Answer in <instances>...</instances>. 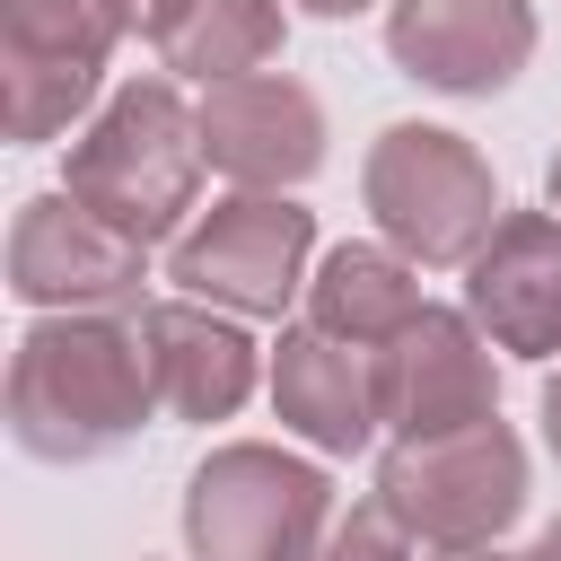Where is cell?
Here are the masks:
<instances>
[{
  "label": "cell",
  "mask_w": 561,
  "mask_h": 561,
  "mask_svg": "<svg viewBox=\"0 0 561 561\" xmlns=\"http://www.w3.org/2000/svg\"><path fill=\"white\" fill-rule=\"evenodd\" d=\"M298 9H307V18H333V26H342V18H359V9H386V0H298Z\"/></svg>",
  "instance_id": "obj_20"
},
{
  "label": "cell",
  "mask_w": 561,
  "mask_h": 561,
  "mask_svg": "<svg viewBox=\"0 0 561 561\" xmlns=\"http://www.w3.org/2000/svg\"><path fill=\"white\" fill-rule=\"evenodd\" d=\"M333 517V465L307 447L219 438L184 473V561H316Z\"/></svg>",
  "instance_id": "obj_3"
},
{
  "label": "cell",
  "mask_w": 561,
  "mask_h": 561,
  "mask_svg": "<svg viewBox=\"0 0 561 561\" xmlns=\"http://www.w3.org/2000/svg\"><path fill=\"white\" fill-rule=\"evenodd\" d=\"M543 202H552V210H561V149H552V158H543Z\"/></svg>",
  "instance_id": "obj_21"
},
{
  "label": "cell",
  "mask_w": 561,
  "mask_h": 561,
  "mask_svg": "<svg viewBox=\"0 0 561 561\" xmlns=\"http://www.w3.org/2000/svg\"><path fill=\"white\" fill-rule=\"evenodd\" d=\"M368 377H377V430L386 438H447V430H473V421L500 412L491 333L465 307H438V298L386 351H368Z\"/></svg>",
  "instance_id": "obj_9"
},
{
  "label": "cell",
  "mask_w": 561,
  "mask_h": 561,
  "mask_svg": "<svg viewBox=\"0 0 561 561\" xmlns=\"http://www.w3.org/2000/svg\"><path fill=\"white\" fill-rule=\"evenodd\" d=\"M517 561H552V552H543V543H526V552H517Z\"/></svg>",
  "instance_id": "obj_24"
},
{
  "label": "cell",
  "mask_w": 561,
  "mask_h": 561,
  "mask_svg": "<svg viewBox=\"0 0 561 561\" xmlns=\"http://www.w3.org/2000/svg\"><path fill=\"white\" fill-rule=\"evenodd\" d=\"M412 552H421V543L394 526V508H386L377 491H368V500H351V508L333 517V535L316 543V561H412Z\"/></svg>",
  "instance_id": "obj_17"
},
{
  "label": "cell",
  "mask_w": 561,
  "mask_h": 561,
  "mask_svg": "<svg viewBox=\"0 0 561 561\" xmlns=\"http://www.w3.org/2000/svg\"><path fill=\"white\" fill-rule=\"evenodd\" d=\"M359 202L377 237L421 272H465L508 219L491 158L447 123H386L359 158Z\"/></svg>",
  "instance_id": "obj_4"
},
{
  "label": "cell",
  "mask_w": 561,
  "mask_h": 561,
  "mask_svg": "<svg viewBox=\"0 0 561 561\" xmlns=\"http://www.w3.org/2000/svg\"><path fill=\"white\" fill-rule=\"evenodd\" d=\"M333 149L324 96L298 70H254L228 88H202V158L228 193H298Z\"/></svg>",
  "instance_id": "obj_10"
},
{
  "label": "cell",
  "mask_w": 561,
  "mask_h": 561,
  "mask_svg": "<svg viewBox=\"0 0 561 561\" xmlns=\"http://www.w3.org/2000/svg\"><path fill=\"white\" fill-rule=\"evenodd\" d=\"M140 342H149V377H158V412L167 421H237L254 403V386L272 377V351L245 333V316H219L202 298H149L140 307Z\"/></svg>",
  "instance_id": "obj_12"
},
{
  "label": "cell",
  "mask_w": 561,
  "mask_h": 561,
  "mask_svg": "<svg viewBox=\"0 0 561 561\" xmlns=\"http://www.w3.org/2000/svg\"><path fill=\"white\" fill-rule=\"evenodd\" d=\"M9 298L35 316H140L149 307V245L105 228L61 184L26 193L9 219Z\"/></svg>",
  "instance_id": "obj_8"
},
{
  "label": "cell",
  "mask_w": 561,
  "mask_h": 561,
  "mask_svg": "<svg viewBox=\"0 0 561 561\" xmlns=\"http://www.w3.org/2000/svg\"><path fill=\"white\" fill-rule=\"evenodd\" d=\"M535 543H543V552H552V561H561V517H552V526H543V535H535Z\"/></svg>",
  "instance_id": "obj_23"
},
{
  "label": "cell",
  "mask_w": 561,
  "mask_h": 561,
  "mask_svg": "<svg viewBox=\"0 0 561 561\" xmlns=\"http://www.w3.org/2000/svg\"><path fill=\"white\" fill-rule=\"evenodd\" d=\"M158 421L140 316H26L9 351V438L35 465H105Z\"/></svg>",
  "instance_id": "obj_1"
},
{
  "label": "cell",
  "mask_w": 561,
  "mask_h": 561,
  "mask_svg": "<svg viewBox=\"0 0 561 561\" xmlns=\"http://www.w3.org/2000/svg\"><path fill=\"white\" fill-rule=\"evenodd\" d=\"M114 44L105 0H0V131L18 149L88 131Z\"/></svg>",
  "instance_id": "obj_7"
},
{
  "label": "cell",
  "mask_w": 561,
  "mask_h": 561,
  "mask_svg": "<svg viewBox=\"0 0 561 561\" xmlns=\"http://www.w3.org/2000/svg\"><path fill=\"white\" fill-rule=\"evenodd\" d=\"M202 105L167 70H131L123 88H105V105L61 158V193L88 202L131 245H175L202 210Z\"/></svg>",
  "instance_id": "obj_2"
},
{
  "label": "cell",
  "mask_w": 561,
  "mask_h": 561,
  "mask_svg": "<svg viewBox=\"0 0 561 561\" xmlns=\"http://www.w3.org/2000/svg\"><path fill=\"white\" fill-rule=\"evenodd\" d=\"M263 394H272V421H280L307 456H324V465H333V456H359V447L377 438V377H368V351L316 333L307 316L280 324Z\"/></svg>",
  "instance_id": "obj_14"
},
{
  "label": "cell",
  "mask_w": 561,
  "mask_h": 561,
  "mask_svg": "<svg viewBox=\"0 0 561 561\" xmlns=\"http://www.w3.org/2000/svg\"><path fill=\"white\" fill-rule=\"evenodd\" d=\"M280 44H289V9L280 0H193L184 26L158 44V70L184 79V88H228V79L272 70Z\"/></svg>",
  "instance_id": "obj_16"
},
{
  "label": "cell",
  "mask_w": 561,
  "mask_h": 561,
  "mask_svg": "<svg viewBox=\"0 0 561 561\" xmlns=\"http://www.w3.org/2000/svg\"><path fill=\"white\" fill-rule=\"evenodd\" d=\"M167 280L219 316L280 324L316 280V210L298 193H219L167 245Z\"/></svg>",
  "instance_id": "obj_6"
},
{
  "label": "cell",
  "mask_w": 561,
  "mask_h": 561,
  "mask_svg": "<svg viewBox=\"0 0 561 561\" xmlns=\"http://www.w3.org/2000/svg\"><path fill=\"white\" fill-rule=\"evenodd\" d=\"M465 316L508 359H561V210H508L465 263Z\"/></svg>",
  "instance_id": "obj_13"
},
{
  "label": "cell",
  "mask_w": 561,
  "mask_h": 561,
  "mask_svg": "<svg viewBox=\"0 0 561 561\" xmlns=\"http://www.w3.org/2000/svg\"><path fill=\"white\" fill-rule=\"evenodd\" d=\"M526 491H535V465L500 412L473 430H447V438H386V456H377V500L394 508V526L421 552L500 543L526 517Z\"/></svg>",
  "instance_id": "obj_5"
},
{
  "label": "cell",
  "mask_w": 561,
  "mask_h": 561,
  "mask_svg": "<svg viewBox=\"0 0 561 561\" xmlns=\"http://www.w3.org/2000/svg\"><path fill=\"white\" fill-rule=\"evenodd\" d=\"M535 421H543V456L561 465V368L543 377V394H535Z\"/></svg>",
  "instance_id": "obj_19"
},
{
  "label": "cell",
  "mask_w": 561,
  "mask_h": 561,
  "mask_svg": "<svg viewBox=\"0 0 561 561\" xmlns=\"http://www.w3.org/2000/svg\"><path fill=\"white\" fill-rule=\"evenodd\" d=\"M535 44V0H386V61L430 96H500Z\"/></svg>",
  "instance_id": "obj_11"
},
{
  "label": "cell",
  "mask_w": 561,
  "mask_h": 561,
  "mask_svg": "<svg viewBox=\"0 0 561 561\" xmlns=\"http://www.w3.org/2000/svg\"><path fill=\"white\" fill-rule=\"evenodd\" d=\"M184 9H193V0H105V18H114L123 44H131V35H140V44H167V35L184 26Z\"/></svg>",
  "instance_id": "obj_18"
},
{
  "label": "cell",
  "mask_w": 561,
  "mask_h": 561,
  "mask_svg": "<svg viewBox=\"0 0 561 561\" xmlns=\"http://www.w3.org/2000/svg\"><path fill=\"white\" fill-rule=\"evenodd\" d=\"M421 263H403L386 237H342L316 254V280H307V324L351 342V351H386L412 316H421Z\"/></svg>",
  "instance_id": "obj_15"
},
{
  "label": "cell",
  "mask_w": 561,
  "mask_h": 561,
  "mask_svg": "<svg viewBox=\"0 0 561 561\" xmlns=\"http://www.w3.org/2000/svg\"><path fill=\"white\" fill-rule=\"evenodd\" d=\"M430 561H517V552H500V543H482V552H430Z\"/></svg>",
  "instance_id": "obj_22"
}]
</instances>
